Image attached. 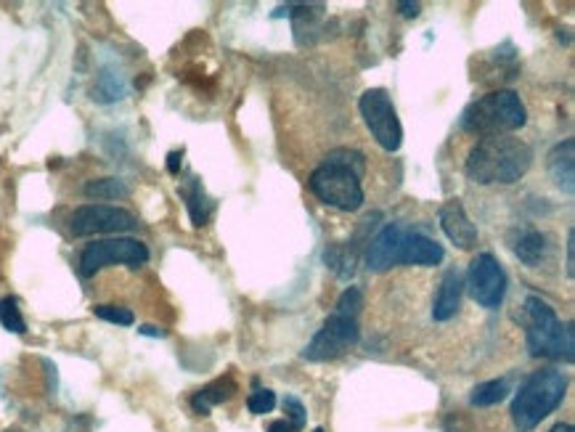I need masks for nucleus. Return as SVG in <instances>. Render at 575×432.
Returning a JSON list of instances; mask_svg holds the SVG:
<instances>
[{
  "mask_svg": "<svg viewBox=\"0 0 575 432\" xmlns=\"http://www.w3.org/2000/svg\"><path fill=\"white\" fill-rule=\"evenodd\" d=\"M239 390L234 382V377L231 374H226V377L215 379V382H210V385H205L202 390H197L194 393V398H191V409L197 411L199 417H207L212 411V406H218V403L228 401V398H234V393Z\"/></svg>",
  "mask_w": 575,
  "mask_h": 432,
  "instance_id": "obj_16",
  "label": "nucleus"
},
{
  "mask_svg": "<svg viewBox=\"0 0 575 432\" xmlns=\"http://www.w3.org/2000/svg\"><path fill=\"white\" fill-rule=\"evenodd\" d=\"M549 175H552L554 186L565 194L573 197L575 191V141L568 138V141H562L549 152Z\"/></svg>",
  "mask_w": 575,
  "mask_h": 432,
  "instance_id": "obj_14",
  "label": "nucleus"
},
{
  "mask_svg": "<svg viewBox=\"0 0 575 432\" xmlns=\"http://www.w3.org/2000/svg\"><path fill=\"white\" fill-rule=\"evenodd\" d=\"M273 406H276V393L268 390V387H258V390L247 398V409H250L255 417L271 414Z\"/></svg>",
  "mask_w": 575,
  "mask_h": 432,
  "instance_id": "obj_25",
  "label": "nucleus"
},
{
  "mask_svg": "<svg viewBox=\"0 0 575 432\" xmlns=\"http://www.w3.org/2000/svg\"><path fill=\"white\" fill-rule=\"evenodd\" d=\"M311 191L324 205L353 213L364 205V186L350 167L337 165V162H324L311 173L308 181Z\"/></svg>",
  "mask_w": 575,
  "mask_h": 432,
  "instance_id": "obj_5",
  "label": "nucleus"
},
{
  "mask_svg": "<svg viewBox=\"0 0 575 432\" xmlns=\"http://www.w3.org/2000/svg\"><path fill=\"white\" fill-rule=\"evenodd\" d=\"M358 337H361L358 319L332 313V316L324 321V326L318 329L316 337L305 345L303 358L305 361H311V364H326V361H334V358L345 356V353L356 345Z\"/></svg>",
  "mask_w": 575,
  "mask_h": 432,
  "instance_id": "obj_8",
  "label": "nucleus"
},
{
  "mask_svg": "<svg viewBox=\"0 0 575 432\" xmlns=\"http://www.w3.org/2000/svg\"><path fill=\"white\" fill-rule=\"evenodd\" d=\"M313 432H326V430H324V427H316V430H313Z\"/></svg>",
  "mask_w": 575,
  "mask_h": 432,
  "instance_id": "obj_33",
  "label": "nucleus"
},
{
  "mask_svg": "<svg viewBox=\"0 0 575 432\" xmlns=\"http://www.w3.org/2000/svg\"><path fill=\"white\" fill-rule=\"evenodd\" d=\"M181 160H183V149H181V152H170V154H167V173H170V175L181 173Z\"/></svg>",
  "mask_w": 575,
  "mask_h": 432,
  "instance_id": "obj_27",
  "label": "nucleus"
},
{
  "mask_svg": "<svg viewBox=\"0 0 575 432\" xmlns=\"http://www.w3.org/2000/svg\"><path fill=\"white\" fill-rule=\"evenodd\" d=\"M438 218L443 234H446L459 250H472V247H475L480 234H477L475 223H472L459 199H448L446 205L440 207Z\"/></svg>",
  "mask_w": 575,
  "mask_h": 432,
  "instance_id": "obj_12",
  "label": "nucleus"
},
{
  "mask_svg": "<svg viewBox=\"0 0 575 432\" xmlns=\"http://www.w3.org/2000/svg\"><path fill=\"white\" fill-rule=\"evenodd\" d=\"M533 165V149L523 138L515 136H485L475 144L467 157V178L480 186H509L517 183Z\"/></svg>",
  "mask_w": 575,
  "mask_h": 432,
  "instance_id": "obj_1",
  "label": "nucleus"
},
{
  "mask_svg": "<svg viewBox=\"0 0 575 432\" xmlns=\"http://www.w3.org/2000/svg\"><path fill=\"white\" fill-rule=\"evenodd\" d=\"M549 432H575L573 425H568V422H560V425H554Z\"/></svg>",
  "mask_w": 575,
  "mask_h": 432,
  "instance_id": "obj_32",
  "label": "nucleus"
},
{
  "mask_svg": "<svg viewBox=\"0 0 575 432\" xmlns=\"http://www.w3.org/2000/svg\"><path fill=\"white\" fill-rule=\"evenodd\" d=\"M0 324H3V329L14 334L27 332V321H24L22 311H19V300L16 297H3L0 300Z\"/></svg>",
  "mask_w": 575,
  "mask_h": 432,
  "instance_id": "obj_20",
  "label": "nucleus"
},
{
  "mask_svg": "<svg viewBox=\"0 0 575 432\" xmlns=\"http://www.w3.org/2000/svg\"><path fill=\"white\" fill-rule=\"evenodd\" d=\"M525 340H528L530 356L557 358V361H573L575 332L573 324H562L557 313L546 300L530 295L523 305Z\"/></svg>",
  "mask_w": 575,
  "mask_h": 432,
  "instance_id": "obj_2",
  "label": "nucleus"
},
{
  "mask_svg": "<svg viewBox=\"0 0 575 432\" xmlns=\"http://www.w3.org/2000/svg\"><path fill=\"white\" fill-rule=\"evenodd\" d=\"M138 332L144 334V337H165V332H162V329H157V326H141V329H138Z\"/></svg>",
  "mask_w": 575,
  "mask_h": 432,
  "instance_id": "obj_31",
  "label": "nucleus"
},
{
  "mask_svg": "<svg viewBox=\"0 0 575 432\" xmlns=\"http://www.w3.org/2000/svg\"><path fill=\"white\" fill-rule=\"evenodd\" d=\"M467 289H470L472 300L480 308L493 311V308H499L504 303V297H507V273L491 252H480L477 258H472L470 271H467Z\"/></svg>",
  "mask_w": 575,
  "mask_h": 432,
  "instance_id": "obj_9",
  "label": "nucleus"
},
{
  "mask_svg": "<svg viewBox=\"0 0 575 432\" xmlns=\"http://www.w3.org/2000/svg\"><path fill=\"white\" fill-rule=\"evenodd\" d=\"M509 244H512V252H515L517 258L530 268L541 266L546 258V250H549L546 236L536 231V228H515L512 236H509Z\"/></svg>",
  "mask_w": 575,
  "mask_h": 432,
  "instance_id": "obj_15",
  "label": "nucleus"
},
{
  "mask_svg": "<svg viewBox=\"0 0 575 432\" xmlns=\"http://www.w3.org/2000/svg\"><path fill=\"white\" fill-rule=\"evenodd\" d=\"M326 162H337V165L350 167V170H353V173H356L358 178H361V175L366 173L364 154L353 152V149H334V152H329Z\"/></svg>",
  "mask_w": 575,
  "mask_h": 432,
  "instance_id": "obj_24",
  "label": "nucleus"
},
{
  "mask_svg": "<svg viewBox=\"0 0 575 432\" xmlns=\"http://www.w3.org/2000/svg\"><path fill=\"white\" fill-rule=\"evenodd\" d=\"M85 197L91 199H122L128 197V183L120 178H96V181L85 183Z\"/></svg>",
  "mask_w": 575,
  "mask_h": 432,
  "instance_id": "obj_19",
  "label": "nucleus"
},
{
  "mask_svg": "<svg viewBox=\"0 0 575 432\" xmlns=\"http://www.w3.org/2000/svg\"><path fill=\"white\" fill-rule=\"evenodd\" d=\"M528 122V109L515 91H493L472 101L462 114V128L480 136H507Z\"/></svg>",
  "mask_w": 575,
  "mask_h": 432,
  "instance_id": "obj_4",
  "label": "nucleus"
},
{
  "mask_svg": "<svg viewBox=\"0 0 575 432\" xmlns=\"http://www.w3.org/2000/svg\"><path fill=\"white\" fill-rule=\"evenodd\" d=\"M366 128L385 152H398L403 144V125L398 120L395 104L385 88H369L358 101Z\"/></svg>",
  "mask_w": 575,
  "mask_h": 432,
  "instance_id": "obj_6",
  "label": "nucleus"
},
{
  "mask_svg": "<svg viewBox=\"0 0 575 432\" xmlns=\"http://www.w3.org/2000/svg\"><path fill=\"white\" fill-rule=\"evenodd\" d=\"M575 271V234H568V276H573Z\"/></svg>",
  "mask_w": 575,
  "mask_h": 432,
  "instance_id": "obj_28",
  "label": "nucleus"
},
{
  "mask_svg": "<svg viewBox=\"0 0 575 432\" xmlns=\"http://www.w3.org/2000/svg\"><path fill=\"white\" fill-rule=\"evenodd\" d=\"M181 197L186 199V207H189L191 223H194L197 228L205 226L207 220H210L212 207H215V202H212V199L207 197V191L202 189V183H199V178H191L189 186H183Z\"/></svg>",
  "mask_w": 575,
  "mask_h": 432,
  "instance_id": "obj_17",
  "label": "nucleus"
},
{
  "mask_svg": "<svg viewBox=\"0 0 575 432\" xmlns=\"http://www.w3.org/2000/svg\"><path fill=\"white\" fill-rule=\"evenodd\" d=\"M364 308V292L358 287H348L340 295L337 305H334V313L340 316H350V319H358V311Z\"/></svg>",
  "mask_w": 575,
  "mask_h": 432,
  "instance_id": "obj_22",
  "label": "nucleus"
},
{
  "mask_svg": "<svg viewBox=\"0 0 575 432\" xmlns=\"http://www.w3.org/2000/svg\"><path fill=\"white\" fill-rule=\"evenodd\" d=\"M568 377L557 369H541L525 379L512 401V422L517 432H533L565 398Z\"/></svg>",
  "mask_w": 575,
  "mask_h": 432,
  "instance_id": "obj_3",
  "label": "nucleus"
},
{
  "mask_svg": "<svg viewBox=\"0 0 575 432\" xmlns=\"http://www.w3.org/2000/svg\"><path fill=\"white\" fill-rule=\"evenodd\" d=\"M284 414H287V422L292 427H295L297 432L303 430L305 427V406L300 398H295V395H287L284 398Z\"/></svg>",
  "mask_w": 575,
  "mask_h": 432,
  "instance_id": "obj_26",
  "label": "nucleus"
},
{
  "mask_svg": "<svg viewBox=\"0 0 575 432\" xmlns=\"http://www.w3.org/2000/svg\"><path fill=\"white\" fill-rule=\"evenodd\" d=\"M398 8L403 11V16H419V11H422V6L419 3H398Z\"/></svg>",
  "mask_w": 575,
  "mask_h": 432,
  "instance_id": "obj_30",
  "label": "nucleus"
},
{
  "mask_svg": "<svg viewBox=\"0 0 575 432\" xmlns=\"http://www.w3.org/2000/svg\"><path fill=\"white\" fill-rule=\"evenodd\" d=\"M462 295H464V279L462 273L451 268V271L443 273L440 279L438 295H435V303H432V319L438 324H446L459 313V305H462Z\"/></svg>",
  "mask_w": 575,
  "mask_h": 432,
  "instance_id": "obj_13",
  "label": "nucleus"
},
{
  "mask_svg": "<svg viewBox=\"0 0 575 432\" xmlns=\"http://www.w3.org/2000/svg\"><path fill=\"white\" fill-rule=\"evenodd\" d=\"M69 228L75 236L122 234V231L136 228V215L112 205H83L72 213Z\"/></svg>",
  "mask_w": 575,
  "mask_h": 432,
  "instance_id": "obj_10",
  "label": "nucleus"
},
{
  "mask_svg": "<svg viewBox=\"0 0 575 432\" xmlns=\"http://www.w3.org/2000/svg\"><path fill=\"white\" fill-rule=\"evenodd\" d=\"M149 260V247L138 239H101L88 244L80 255V273L96 276L106 266H130L138 268Z\"/></svg>",
  "mask_w": 575,
  "mask_h": 432,
  "instance_id": "obj_7",
  "label": "nucleus"
},
{
  "mask_svg": "<svg viewBox=\"0 0 575 432\" xmlns=\"http://www.w3.org/2000/svg\"><path fill=\"white\" fill-rule=\"evenodd\" d=\"M446 258V252L435 239L403 228L398 247H395V266H438Z\"/></svg>",
  "mask_w": 575,
  "mask_h": 432,
  "instance_id": "obj_11",
  "label": "nucleus"
},
{
  "mask_svg": "<svg viewBox=\"0 0 575 432\" xmlns=\"http://www.w3.org/2000/svg\"><path fill=\"white\" fill-rule=\"evenodd\" d=\"M324 263L332 268L337 276H342V279H348L350 273H353V268H356V258H353V255H348V250H345V247H340V244L326 247Z\"/></svg>",
  "mask_w": 575,
  "mask_h": 432,
  "instance_id": "obj_21",
  "label": "nucleus"
},
{
  "mask_svg": "<svg viewBox=\"0 0 575 432\" xmlns=\"http://www.w3.org/2000/svg\"><path fill=\"white\" fill-rule=\"evenodd\" d=\"M93 313H96L101 321H109V324H120V326L136 324L133 311H130V308H122V305H96Z\"/></svg>",
  "mask_w": 575,
  "mask_h": 432,
  "instance_id": "obj_23",
  "label": "nucleus"
},
{
  "mask_svg": "<svg viewBox=\"0 0 575 432\" xmlns=\"http://www.w3.org/2000/svg\"><path fill=\"white\" fill-rule=\"evenodd\" d=\"M509 395V385L504 379H488V382H480V385L472 390L470 403L477 409H488V406H496Z\"/></svg>",
  "mask_w": 575,
  "mask_h": 432,
  "instance_id": "obj_18",
  "label": "nucleus"
},
{
  "mask_svg": "<svg viewBox=\"0 0 575 432\" xmlns=\"http://www.w3.org/2000/svg\"><path fill=\"white\" fill-rule=\"evenodd\" d=\"M268 432H297V430L289 425L287 419H276V422H271V425H268Z\"/></svg>",
  "mask_w": 575,
  "mask_h": 432,
  "instance_id": "obj_29",
  "label": "nucleus"
}]
</instances>
